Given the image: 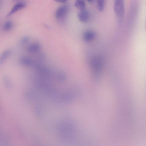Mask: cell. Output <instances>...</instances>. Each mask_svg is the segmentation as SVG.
I'll use <instances>...</instances> for the list:
<instances>
[{
    "mask_svg": "<svg viewBox=\"0 0 146 146\" xmlns=\"http://www.w3.org/2000/svg\"><path fill=\"white\" fill-rule=\"evenodd\" d=\"M78 19L83 23L87 22L90 19V15L89 11L85 9L80 10L77 15Z\"/></svg>",
    "mask_w": 146,
    "mask_h": 146,
    "instance_id": "4",
    "label": "cell"
},
{
    "mask_svg": "<svg viewBox=\"0 0 146 146\" xmlns=\"http://www.w3.org/2000/svg\"><path fill=\"white\" fill-rule=\"evenodd\" d=\"M90 65L94 74H98L101 72L103 66L102 60L99 57H94L91 60Z\"/></svg>",
    "mask_w": 146,
    "mask_h": 146,
    "instance_id": "2",
    "label": "cell"
},
{
    "mask_svg": "<svg viewBox=\"0 0 146 146\" xmlns=\"http://www.w3.org/2000/svg\"><path fill=\"white\" fill-rule=\"evenodd\" d=\"M29 40V38L28 36H24L22 38L20 41V44L24 45L28 42Z\"/></svg>",
    "mask_w": 146,
    "mask_h": 146,
    "instance_id": "12",
    "label": "cell"
},
{
    "mask_svg": "<svg viewBox=\"0 0 146 146\" xmlns=\"http://www.w3.org/2000/svg\"><path fill=\"white\" fill-rule=\"evenodd\" d=\"M13 26L12 22L11 21H8L4 23L3 26V29L5 31H8L11 29Z\"/></svg>",
    "mask_w": 146,
    "mask_h": 146,
    "instance_id": "10",
    "label": "cell"
},
{
    "mask_svg": "<svg viewBox=\"0 0 146 146\" xmlns=\"http://www.w3.org/2000/svg\"><path fill=\"white\" fill-rule=\"evenodd\" d=\"M69 11V7L67 5H63L57 9L55 17L57 20L60 21H63L66 17Z\"/></svg>",
    "mask_w": 146,
    "mask_h": 146,
    "instance_id": "3",
    "label": "cell"
},
{
    "mask_svg": "<svg viewBox=\"0 0 146 146\" xmlns=\"http://www.w3.org/2000/svg\"><path fill=\"white\" fill-rule=\"evenodd\" d=\"M11 50H7L5 51L2 54L0 60V63H3L11 53Z\"/></svg>",
    "mask_w": 146,
    "mask_h": 146,
    "instance_id": "9",
    "label": "cell"
},
{
    "mask_svg": "<svg viewBox=\"0 0 146 146\" xmlns=\"http://www.w3.org/2000/svg\"><path fill=\"white\" fill-rule=\"evenodd\" d=\"M145 31H146V17L145 23Z\"/></svg>",
    "mask_w": 146,
    "mask_h": 146,
    "instance_id": "14",
    "label": "cell"
},
{
    "mask_svg": "<svg viewBox=\"0 0 146 146\" xmlns=\"http://www.w3.org/2000/svg\"><path fill=\"white\" fill-rule=\"evenodd\" d=\"M95 36V33L93 31L88 30L84 33L83 38L84 40L87 42H90L93 40Z\"/></svg>",
    "mask_w": 146,
    "mask_h": 146,
    "instance_id": "6",
    "label": "cell"
},
{
    "mask_svg": "<svg viewBox=\"0 0 146 146\" xmlns=\"http://www.w3.org/2000/svg\"><path fill=\"white\" fill-rule=\"evenodd\" d=\"M104 0H97V7L100 11H102L104 7Z\"/></svg>",
    "mask_w": 146,
    "mask_h": 146,
    "instance_id": "11",
    "label": "cell"
},
{
    "mask_svg": "<svg viewBox=\"0 0 146 146\" xmlns=\"http://www.w3.org/2000/svg\"><path fill=\"white\" fill-rule=\"evenodd\" d=\"M68 0H54V1L58 3H65Z\"/></svg>",
    "mask_w": 146,
    "mask_h": 146,
    "instance_id": "13",
    "label": "cell"
},
{
    "mask_svg": "<svg viewBox=\"0 0 146 146\" xmlns=\"http://www.w3.org/2000/svg\"><path fill=\"white\" fill-rule=\"evenodd\" d=\"M26 6L25 3H18L15 5L13 7L7 15V17H9L17 11L22 9Z\"/></svg>",
    "mask_w": 146,
    "mask_h": 146,
    "instance_id": "7",
    "label": "cell"
},
{
    "mask_svg": "<svg viewBox=\"0 0 146 146\" xmlns=\"http://www.w3.org/2000/svg\"><path fill=\"white\" fill-rule=\"evenodd\" d=\"M88 1L90 2H91L93 0H87Z\"/></svg>",
    "mask_w": 146,
    "mask_h": 146,
    "instance_id": "15",
    "label": "cell"
},
{
    "mask_svg": "<svg viewBox=\"0 0 146 146\" xmlns=\"http://www.w3.org/2000/svg\"><path fill=\"white\" fill-rule=\"evenodd\" d=\"M75 7L78 9L82 10L85 9L86 5L84 0H76L75 3Z\"/></svg>",
    "mask_w": 146,
    "mask_h": 146,
    "instance_id": "8",
    "label": "cell"
},
{
    "mask_svg": "<svg viewBox=\"0 0 146 146\" xmlns=\"http://www.w3.org/2000/svg\"><path fill=\"white\" fill-rule=\"evenodd\" d=\"M114 10L118 19H122L125 11L124 0H114Z\"/></svg>",
    "mask_w": 146,
    "mask_h": 146,
    "instance_id": "1",
    "label": "cell"
},
{
    "mask_svg": "<svg viewBox=\"0 0 146 146\" xmlns=\"http://www.w3.org/2000/svg\"><path fill=\"white\" fill-rule=\"evenodd\" d=\"M40 44L37 42L33 43L30 44L26 48V51L30 53L37 52L41 49Z\"/></svg>",
    "mask_w": 146,
    "mask_h": 146,
    "instance_id": "5",
    "label": "cell"
}]
</instances>
